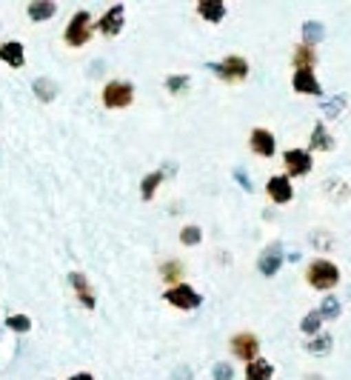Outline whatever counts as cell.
<instances>
[{"label": "cell", "mask_w": 351, "mask_h": 380, "mask_svg": "<svg viewBox=\"0 0 351 380\" xmlns=\"http://www.w3.org/2000/svg\"><path fill=\"white\" fill-rule=\"evenodd\" d=\"M174 380H191V372L189 369H178V372H174Z\"/></svg>", "instance_id": "obj_33"}, {"label": "cell", "mask_w": 351, "mask_h": 380, "mask_svg": "<svg viewBox=\"0 0 351 380\" xmlns=\"http://www.w3.org/2000/svg\"><path fill=\"white\" fill-rule=\"evenodd\" d=\"M6 326L12 332H17V335H26L32 329V317H26V315H9L6 317Z\"/></svg>", "instance_id": "obj_28"}, {"label": "cell", "mask_w": 351, "mask_h": 380, "mask_svg": "<svg viewBox=\"0 0 351 380\" xmlns=\"http://www.w3.org/2000/svg\"><path fill=\"white\" fill-rule=\"evenodd\" d=\"M306 280H308L311 289H320V292L334 289L340 283V269L331 260H326V257H315L308 263V269H306Z\"/></svg>", "instance_id": "obj_1"}, {"label": "cell", "mask_w": 351, "mask_h": 380, "mask_svg": "<svg viewBox=\"0 0 351 380\" xmlns=\"http://www.w3.org/2000/svg\"><path fill=\"white\" fill-rule=\"evenodd\" d=\"M320 323H323L320 312H317V309H311V312H306V317L300 320V332L308 335V337H315V335H320Z\"/></svg>", "instance_id": "obj_26"}, {"label": "cell", "mask_w": 351, "mask_h": 380, "mask_svg": "<svg viewBox=\"0 0 351 380\" xmlns=\"http://www.w3.org/2000/svg\"><path fill=\"white\" fill-rule=\"evenodd\" d=\"M209 69L226 83H243L248 78V61L240 58V54H228L220 63H209Z\"/></svg>", "instance_id": "obj_2"}, {"label": "cell", "mask_w": 351, "mask_h": 380, "mask_svg": "<svg viewBox=\"0 0 351 380\" xmlns=\"http://www.w3.org/2000/svg\"><path fill=\"white\" fill-rule=\"evenodd\" d=\"M0 335H3V332H0Z\"/></svg>", "instance_id": "obj_35"}, {"label": "cell", "mask_w": 351, "mask_h": 380, "mask_svg": "<svg viewBox=\"0 0 351 380\" xmlns=\"http://www.w3.org/2000/svg\"><path fill=\"white\" fill-rule=\"evenodd\" d=\"M189 86H191V78H189V74H169V78H166V89H169L171 94L189 92Z\"/></svg>", "instance_id": "obj_27"}, {"label": "cell", "mask_w": 351, "mask_h": 380, "mask_svg": "<svg viewBox=\"0 0 351 380\" xmlns=\"http://www.w3.org/2000/svg\"><path fill=\"white\" fill-rule=\"evenodd\" d=\"M134 101V86L129 81H109L103 86V106L106 109H126Z\"/></svg>", "instance_id": "obj_4"}, {"label": "cell", "mask_w": 351, "mask_h": 380, "mask_svg": "<svg viewBox=\"0 0 351 380\" xmlns=\"http://www.w3.org/2000/svg\"><path fill=\"white\" fill-rule=\"evenodd\" d=\"M26 14H29L32 23H43L57 14V3H52V0H34V3H29Z\"/></svg>", "instance_id": "obj_17"}, {"label": "cell", "mask_w": 351, "mask_h": 380, "mask_svg": "<svg viewBox=\"0 0 351 380\" xmlns=\"http://www.w3.org/2000/svg\"><path fill=\"white\" fill-rule=\"evenodd\" d=\"M266 195L283 206V203H288L291 198H295V186H291V180L286 175H271L268 183H266Z\"/></svg>", "instance_id": "obj_11"}, {"label": "cell", "mask_w": 351, "mask_h": 380, "mask_svg": "<svg viewBox=\"0 0 351 380\" xmlns=\"http://www.w3.org/2000/svg\"><path fill=\"white\" fill-rule=\"evenodd\" d=\"M248 149L255 151V155H260V158H271V155L277 151L275 135H271L268 129H263V126L251 129V135H248Z\"/></svg>", "instance_id": "obj_10"}, {"label": "cell", "mask_w": 351, "mask_h": 380, "mask_svg": "<svg viewBox=\"0 0 351 380\" xmlns=\"http://www.w3.org/2000/svg\"><path fill=\"white\" fill-rule=\"evenodd\" d=\"M166 303L169 306H174V309H180V312H191V309H198L200 303H203V297L194 292L189 283H180V286H171V289H166Z\"/></svg>", "instance_id": "obj_5"}, {"label": "cell", "mask_w": 351, "mask_h": 380, "mask_svg": "<svg viewBox=\"0 0 351 380\" xmlns=\"http://www.w3.org/2000/svg\"><path fill=\"white\" fill-rule=\"evenodd\" d=\"M198 14L209 23H220L226 17V3L223 0H200L198 3Z\"/></svg>", "instance_id": "obj_16"}, {"label": "cell", "mask_w": 351, "mask_h": 380, "mask_svg": "<svg viewBox=\"0 0 351 380\" xmlns=\"http://www.w3.org/2000/svg\"><path fill=\"white\" fill-rule=\"evenodd\" d=\"M308 143H311V149H315V151H331V149H334V138H331V131L323 123H315Z\"/></svg>", "instance_id": "obj_18"}, {"label": "cell", "mask_w": 351, "mask_h": 380, "mask_svg": "<svg viewBox=\"0 0 351 380\" xmlns=\"http://www.w3.org/2000/svg\"><path fill=\"white\" fill-rule=\"evenodd\" d=\"M69 380H94V377H92L89 372H77V374H72Z\"/></svg>", "instance_id": "obj_34"}, {"label": "cell", "mask_w": 351, "mask_h": 380, "mask_svg": "<svg viewBox=\"0 0 351 380\" xmlns=\"http://www.w3.org/2000/svg\"><path fill=\"white\" fill-rule=\"evenodd\" d=\"M231 355L243 360V363H251V360H257V352H260V340L257 335H251V332H237L231 337Z\"/></svg>", "instance_id": "obj_7"}, {"label": "cell", "mask_w": 351, "mask_h": 380, "mask_svg": "<svg viewBox=\"0 0 351 380\" xmlns=\"http://www.w3.org/2000/svg\"><path fill=\"white\" fill-rule=\"evenodd\" d=\"M320 317L323 320H337L340 317V312H343V306H340V297H334V295H328V297H323V303H320Z\"/></svg>", "instance_id": "obj_24"}, {"label": "cell", "mask_w": 351, "mask_h": 380, "mask_svg": "<svg viewBox=\"0 0 351 380\" xmlns=\"http://www.w3.org/2000/svg\"><path fill=\"white\" fill-rule=\"evenodd\" d=\"M331 344H334V337L323 332V335H315V337H311L308 344H306V349H308L311 355H328V352H331Z\"/></svg>", "instance_id": "obj_25"}, {"label": "cell", "mask_w": 351, "mask_h": 380, "mask_svg": "<svg viewBox=\"0 0 351 380\" xmlns=\"http://www.w3.org/2000/svg\"><path fill=\"white\" fill-rule=\"evenodd\" d=\"M343 109H345V98L334 94L331 101L323 103V115H326V118H340V115H343Z\"/></svg>", "instance_id": "obj_29"}, {"label": "cell", "mask_w": 351, "mask_h": 380, "mask_svg": "<svg viewBox=\"0 0 351 380\" xmlns=\"http://www.w3.org/2000/svg\"><path fill=\"white\" fill-rule=\"evenodd\" d=\"M32 92H34V98H37V101L49 103V101H54L57 86H54V81H49V78H37V81L32 83Z\"/></svg>", "instance_id": "obj_22"}, {"label": "cell", "mask_w": 351, "mask_h": 380, "mask_svg": "<svg viewBox=\"0 0 351 380\" xmlns=\"http://www.w3.org/2000/svg\"><path fill=\"white\" fill-rule=\"evenodd\" d=\"M323 37H326V26L320 21H306L303 23V46L315 49L317 43H323Z\"/></svg>", "instance_id": "obj_19"}, {"label": "cell", "mask_w": 351, "mask_h": 380, "mask_svg": "<svg viewBox=\"0 0 351 380\" xmlns=\"http://www.w3.org/2000/svg\"><path fill=\"white\" fill-rule=\"evenodd\" d=\"M0 61L9 63L12 69H23L26 66V49L21 41H6L0 43Z\"/></svg>", "instance_id": "obj_13"}, {"label": "cell", "mask_w": 351, "mask_h": 380, "mask_svg": "<svg viewBox=\"0 0 351 380\" xmlns=\"http://www.w3.org/2000/svg\"><path fill=\"white\" fill-rule=\"evenodd\" d=\"M163 178H166V172H149V175L143 178V183H140V198H143V200H151L154 192H158V186L163 183Z\"/></svg>", "instance_id": "obj_23"}, {"label": "cell", "mask_w": 351, "mask_h": 380, "mask_svg": "<svg viewBox=\"0 0 351 380\" xmlns=\"http://www.w3.org/2000/svg\"><path fill=\"white\" fill-rule=\"evenodd\" d=\"M89 37H92V14L86 9H81V12L72 14V21H69V26L63 32V41L69 46H74V49H81V46L89 43Z\"/></svg>", "instance_id": "obj_3"}, {"label": "cell", "mask_w": 351, "mask_h": 380, "mask_svg": "<svg viewBox=\"0 0 351 380\" xmlns=\"http://www.w3.org/2000/svg\"><path fill=\"white\" fill-rule=\"evenodd\" d=\"M183 263L180 260H166L163 266H160V277L169 283V289L171 286H180V283H183Z\"/></svg>", "instance_id": "obj_21"}, {"label": "cell", "mask_w": 351, "mask_h": 380, "mask_svg": "<svg viewBox=\"0 0 351 380\" xmlns=\"http://www.w3.org/2000/svg\"><path fill=\"white\" fill-rule=\"evenodd\" d=\"M123 23H126V6L123 3H114L100 21H97V32H100L103 37H117L123 32Z\"/></svg>", "instance_id": "obj_8"}, {"label": "cell", "mask_w": 351, "mask_h": 380, "mask_svg": "<svg viewBox=\"0 0 351 380\" xmlns=\"http://www.w3.org/2000/svg\"><path fill=\"white\" fill-rule=\"evenodd\" d=\"M283 166H286V178H303L311 172V151L308 149H286L283 151Z\"/></svg>", "instance_id": "obj_6"}, {"label": "cell", "mask_w": 351, "mask_h": 380, "mask_svg": "<svg viewBox=\"0 0 351 380\" xmlns=\"http://www.w3.org/2000/svg\"><path fill=\"white\" fill-rule=\"evenodd\" d=\"M211 377H214V380H234V369H231L228 363H214Z\"/></svg>", "instance_id": "obj_31"}, {"label": "cell", "mask_w": 351, "mask_h": 380, "mask_svg": "<svg viewBox=\"0 0 351 380\" xmlns=\"http://www.w3.org/2000/svg\"><path fill=\"white\" fill-rule=\"evenodd\" d=\"M271 374H275V366H271L268 360H263V357L246 363V380H271Z\"/></svg>", "instance_id": "obj_20"}, {"label": "cell", "mask_w": 351, "mask_h": 380, "mask_svg": "<svg viewBox=\"0 0 351 380\" xmlns=\"http://www.w3.org/2000/svg\"><path fill=\"white\" fill-rule=\"evenodd\" d=\"M203 240V229H198V226H186V229L180 232V243L183 246H198Z\"/></svg>", "instance_id": "obj_30"}, {"label": "cell", "mask_w": 351, "mask_h": 380, "mask_svg": "<svg viewBox=\"0 0 351 380\" xmlns=\"http://www.w3.org/2000/svg\"><path fill=\"white\" fill-rule=\"evenodd\" d=\"M291 86H295L297 94H320L323 92L315 72H295L291 74Z\"/></svg>", "instance_id": "obj_14"}, {"label": "cell", "mask_w": 351, "mask_h": 380, "mask_svg": "<svg viewBox=\"0 0 351 380\" xmlns=\"http://www.w3.org/2000/svg\"><path fill=\"white\" fill-rule=\"evenodd\" d=\"M291 66H295V72H311L317 66V49L297 46L295 54H291Z\"/></svg>", "instance_id": "obj_15"}, {"label": "cell", "mask_w": 351, "mask_h": 380, "mask_svg": "<svg viewBox=\"0 0 351 380\" xmlns=\"http://www.w3.org/2000/svg\"><path fill=\"white\" fill-rule=\"evenodd\" d=\"M283 260H286L283 246H280V243H271V246H266V249L260 252V257H257V272H260L263 277H275V275L280 272Z\"/></svg>", "instance_id": "obj_9"}, {"label": "cell", "mask_w": 351, "mask_h": 380, "mask_svg": "<svg viewBox=\"0 0 351 380\" xmlns=\"http://www.w3.org/2000/svg\"><path fill=\"white\" fill-rule=\"evenodd\" d=\"M69 283H72V289H74L77 300H81L86 309H94V306H97L94 292H92V286H89V277H86L83 272H69Z\"/></svg>", "instance_id": "obj_12"}, {"label": "cell", "mask_w": 351, "mask_h": 380, "mask_svg": "<svg viewBox=\"0 0 351 380\" xmlns=\"http://www.w3.org/2000/svg\"><path fill=\"white\" fill-rule=\"evenodd\" d=\"M234 178H237L240 189H246V192H251V189H255V186H251V178L243 172V169H234Z\"/></svg>", "instance_id": "obj_32"}]
</instances>
